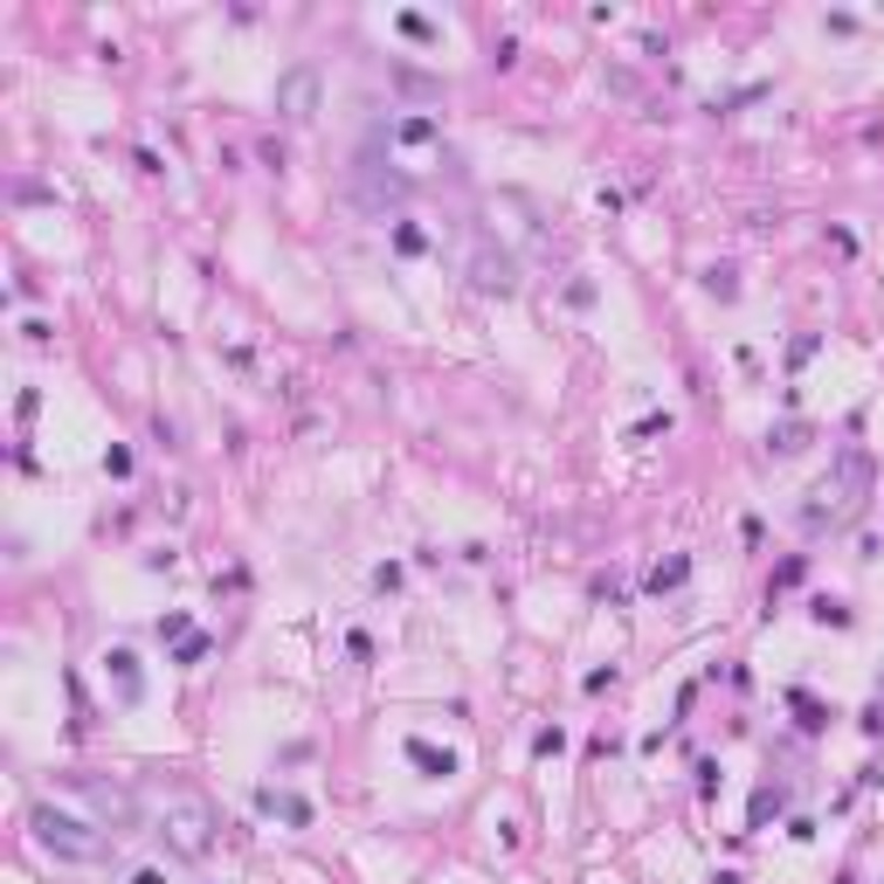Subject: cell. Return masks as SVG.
Instances as JSON below:
<instances>
[{
  "mask_svg": "<svg viewBox=\"0 0 884 884\" xmlns=\"http://www.w3.org/2000/svg\"><path fill=\"white\" fill-rule=\"evenodd\" d=\"M311 90H319V84H311V69L283 76V111H291V118H311Z\"/></svg>",
  "mask_w": 884,
  "mask_h": 884,
  "instance_id": "3957f363",
  "label": "cell"
},
{
  "mask_svg": "<svg viewBox=\"0 0 884 884\" xmlns=\"http://www.w3.org/2000/svg\"><path fill=\"white\" fill-rule=\"evenodd\" d=\"M152 801H160V816H166V829H173V843L187 850V856H201V850H207V829H215L207 801H201V795H187V788H160Z\"/></svg>",
  "mask_w": 884,
  "mask_h": 884,
  "instance_id": "7a4b0ae2",
  "label": "cell"
},
{
  "mask_svg": "<svg viewBox=\"0 0 884 884\" xmlns=\"http://www.w3.org/2000/svg\"><path fill=\"white\" fill-rule=\"evenodd\" d=\"M35 843L56 850L63 864H104V856H111V837H97L90 822L56 816V809H35Z\"/></svg>",
  "mask_w": 884,
  "mask_h": 884,
  "instance_id": "6da1fadb",
  "label": "cell"
}]
</instances>
